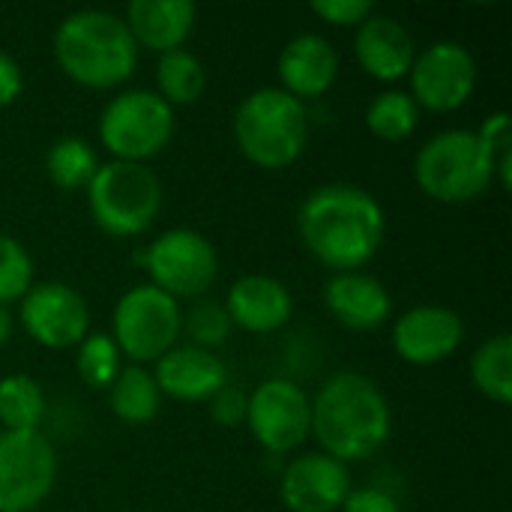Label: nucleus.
Returning a JSON list of instances; mask_svg holds the SVG:
<instances>
[{"label": "nucleus", "instance_id": "4468645a", "mask_svg": "<svg viewBox=\"0 0 512 512\" xmlns=\"http://www.w3.org/2000/svg\"><path fill=\"white\" fill-rule=\"evenodd\" d=\"M465 342V321L456 309L423 303L402 312L393 324V348L399 360L417 369L450 360Z\"/></svg>", "mask_w": 512, "mask_h": 512}, {"label": "nucleus", "instance_id": "f03ea898", "mask_svg": "<svg viewBox=\"0 0 512 512\" xmlns=\"http://www.w3.org/2000/svg\"><path fill=\"white\" fill-rule=\"evenodd\" d=\"M393 432V411L384 390L363 372H336L312 399V435L321 453L342 465L366 462Z\"/></svg>", "mask_w": 512, "mask_h": 512}, {"label": "nucleus", "instance_id": "c85d7f7f", "mask_svg": "<svg viewBox=\"0 0 512 512\" xmlns=\"http://www.w3.org/2000/svg\"><path fill=\"white\" fill-rule=\"evenodd\" d=\"M33 258L21 240L0 231V306L21 300L33 288Z\"/></svg>", "mask_w": 512, "mask_h": 512}, {"label": "nucleus", "instance_id": "5701e85b", "mask_svg": "<svg viewBox=\"0 0 512 512\" xmlns=\"http://www.w3.org/2000/svg\"><path fill=\"white\" fill-rule=\"evenodd\" d=\"M471 384L495 405L512 402V336L495 333L471 354Z\"/></svg>", "mask_w": 512, "mask_h": 512}, {"label": "nucleus", "instance_id": "1a4fd4ad", "mask_svg": "<svg viewBox=\"0 0 512 512\" xmlns=\"http://www.w3.org/2000/svg\"><path fill=\"white\" fill-rule=\"evenodd\" d=\"M141 264L150 276V285L174 297H201L213 288L219 276L216 246L195 228H168L147 243Z\"/></svg>", "mask_w": 512, "mask_h": 512}, {"label": "nucleus", "instance_id": "72a5a7b5", "mask_svg": "<svg viewBox=\"0 0 512 512\" xmlns=\"http://www.w3.org/2000/svg\"><path fill=\"white\" fill-rule=\"evenodd\" d=\"M342 512H402L399 501L381 489V486H363V489H351Z\"/></svg>", "mask_w": 512, "mask_h": 512}, {"label": "nucleus", "instance_id": "393cba45", "mask_svg": "<svg viewBox=\"0 0 512 512\" xmlns=\"http://www.w3.org/2000/svg\"><path fill=\"white\" fill-rule=\"evenodd\" d=\"M99 165L102 162L96 159V150L78 135L57 138L45 153V174H48L51 186H57L60 192L87 189Z\"/></svg>", "mask_w": 512, "mask_h": 512}, {"label": "nucleus", "instance_id": "423d86ee", "mask_svg": "<svg viewBox=\"0 0 512 512\" xmlns=\"http://www.w3.org/2000/svg\"><path fill=\"white\" fill-rule=\"evenodd\" d=\"M87 192V207L99 231L117 240H132L150 231L162 210V183L147 165L105 162L96 168Z\"/></svg>", "mask_w": 512, "mask_h": 512}, {"label": "nucleus", "instance_id": "f257e3e1", "mask_svg": "<svg viewBox=\"0 0 512 512\" xmlns=\"http://www.w3.org/2000/svg\"><path fill=\"white\" fill-rule=\"evenodd\" d=\"M297 231L318 264L333 273H354L381 252L387 213L363 186L327 183L303 198L297 210Z\"/></svg>", "mask_w": 512, "mask_h": 512}, {"label": "nucleus", "instance_id": "bb28decb", "mask_svg": "<svg viewBox=\"0 0 512 512\" xmlns=\"http://www.w3.org/2000/svg\"><path fill=\"white\" fill-rule=\"evenodd\" d=\"M420 126V108L405 90H381L366 108V129L384 144L408 141Z\"/></svg>", "mask_w": 512, "mask_h": 512}, {"label": "nucleus", "instance_id": "473e14b6", "mask_svg": "<svg viewBox=\"0 0 512 512\" xmlns=\"http://www.w3.org/2000/svg\"><path fill=\"white\" fill-rule=\"evenodd\" d=\"M246 405H249V396H246L240 387L225 384V387L210 399V417H213L216 426L234 429V426L246 423Z\"/></svg>", "mask_w": 512, "mask_h": 512}, {"label": "nucleus", "instance_id": "c9c22d12", "mask_svg": "<svg viewBox=\"0 0 512 512\" xmlns=\"http://www.w3.org/2000/svg\"><path fill=\"white\" fill-rule=\"evenodd\" d=\"M12 339V315L6 306H0V348Z\"/></svg>", "mask_w": 512, "mask_h": 512}, {"label": "nucleus", "instance_id": "20e7f679", "mask_svg": "<svg viewBox=\"0 0 512 512\" xmlns=\"http://www.w3.org/2000/svg\"><path fill=\"white\" fill-rule=\"evenodd\" d=\"M234 141L255 168H291L309 144L306 102L294 99L282 87L252 90L234 111Z\"/></svg>", "mask_w": 512, "mask_h": 512}, {"label": "nucleus", "instance_id": "412c9836", "mask_svg": "<svg viewBox=\"0 0 512 512\" xmlns=\"http://www.w3.org/2000/svg\"><path fill=\"white\" fill-rule=\"evenodd\" d=\"M198 9L189 0H132L126 6V27L141 48L168 54L186 45L195 30Z\"/></svg>", "mask_w": 512, "mask_h": 512}, {"label": "nucleus", "instance_id": "dca6fc26", "mask_svg": "<svg viewBox=\"0 0 512 512\" xmlns=\"http://www.w3.org/2000/svg\"><path fill=\"white\" fill-rule=\"evenodd\" d=\"M354 57L369 78L396 84L408 78L417 57V42L399 18L372 12L354 33Z\"/></svg>", "mask_w": 512, "mask_h": 512}, {"label": "nucleus", "instance_id": "aec40b11", "mask_svg": "<svg viewBox=\"0 0 512 512\" xmlns=\"http://www.w3.org/2000/svg\"><path fill=\"white\" fill-rule=\"evenodd\" d=\"M153 378L162 396L192 405V402H210L228 384V369L213 351L195 345H177L162 360H156Z\"/></svg>", "mask_w": 512, "mask_h": 512}, {"label": "nucleus", "instance_id": "2f4dec72", "mask_svg": "<svg viewBox=\"0 0 512 512\" xmlns=\"http://www.w3.org/2000/svg\"><path fill=\"white\" fill-rule=\"evenodd\" d=\"M309 9L330 27H360L375 12V6L366 0H315Z\"/></svg>", "mask_w": 512, "mask_h": 512}, {"label": "nucleus", "instance_id": "6ab92c4d", "mask_svg": "<svg viewBox=\"0 0 512 512\" xmlns=\"http://www.w3.org/2000/svg\"><path fill=\"white\" fill-rule=\"evenodd\" d=\"M324 306L342 327L354 333L378 330L393 315V297L387 285L366 270L336 273L324 285Z\"/></svg>", "mask_w": 512, "mask_h": 512}, {"label": "nucleus", "instance_id": "cd10ccee", "mask_svg": "<svg viewBox=\"0 0 512 512\" xmlns=\"http://www.w3.org/2000/svg\"><path fill=\"white\" fill-rule=\"evenodd\" d=\"M120 348L114 345L111 336L105 333H87L78 345L75 354V369L78 378L90 387V390H108L114 384V378L120 375Z\"/></svg>", "mask_w": 512, "mask_h": 512}, {"label": "nucleus", "instance_id": "f3484780", "mask_svg": "<svg viewBox=\"0 0 512 512\" xmlns=\"http://www.w3.org/2000/svg\"><path fill=\"white\" fill-rule=\"evenodd\" d=\"M222 306L231 324L252 336L276 333L294 315V297L288 285L267 273H249V276L234 279Z\"/></svg>", "mask_w": 512, "mask_h": 512}, {"label": "nucleus", "instance_id": "a211bd4d", "mask_svg": "<svg viewBox=\"0 0 512 512\" xmlns=\"http://www.w3.org/2000/svg\"><path fill=\"white\" fill-rule=\"evenodd\" d=\"M276 72L282 90L294 99H318L339 78V51L321 33H297L279 51Z\"/></svg>", "mask_w": 512, "mask_h": 512}, {"label": "nucleus", "instance_id": "f8f14e48", "mask_svg": "<svg viewBox=\"0 0 512 512\" xmlns=\"http://www.w3.org/2000/svg\"><path fill=\"white\" fill-rule=\"evenodd\" d=\"M246 426L270 456L294 453L312 435V399L291 378H267L249 393Z\"/></svg>", "mask_w": 512, "mask_h": 512}, {"label": "nucleus", "instance_id": "9d476101", "mask_svg": "<svg viewBox=\"0 0 512 512\" xmlns=\"http://www.w3.org/2000/svg\"><path fill=\"white\" fill-rule=\"evenodd\" d=\"M57 468L42 432H0V512L39 510L54 492Z\"/></svg>", "mask_w": 512, "mask_h": 512}, {"label": "nucleus", "instance_id": "4be33fe9", "mask_svg": "<svg viewBox=\"0 0 512 512\" xmlns=\"http://www.w3.org/2000/svg\"><path fill=\"white\" fill-rule=\"evenodd\" d=\"M108 405L111 414L126 426H147L162 405V393L156 387V378L147 366H123L114 384L108 387Z\"/></svg>", "mask_w": 512, "mask_h": 512}, {"label": "nucleus", "instance_id": "6e6552de", "mask_svg": "<svg viewBox=\"0 0 512 512\" xmlns=\"http://www.w3.org/2000/svg\"><path fill=\"white\" fill-rule=\"evenodd\" d=\"M183 333V309L174 297L144 282L129 288L111 315V339L132 366L162 360Z\"/></svg>", "mask_w": 512, "mask_h": 512}, {"label": "nucleus", "instance_id": "a878e982", "mask_svg": "<svg viewBox=\"0 0 512 512\" xmlns=\"http://www.w3.org/2000/svg\"><path fill=\"white\" fill-rule=\"evenodd\" d=\"M45 417V393L36 378L15 372L0 378V426L3 432H39Z\"/></svg>", "mask_w": 512, "mask_h": 512}, {"label": "nucleus", "instance_id": "7c9ffc66", "mask_svg": "<svg viewBox=\"0 0 512 512\" xmlns=\"http://www.w3.org/2000/svg\"><path fill=\"white\" fill-rule=\"evenodd\" d=\"M480 144L486 147L492 165H495V180L507 192L512 186V120L507 111H495L483 120L477 129Z\"/></svg>", "mask_w": 512, "mask_h": 512}, {"label": "nucleus", "instance_id": "ddd939ff", "mask_svg": "<svg viewBox=\"0 0 512 512\" xmlns=\"http://www.w3.org/2000/svg\"><path fill=\"white\" fill-rule=\"evenodd\" d=\"M18 318L24 333L48 351L78 348L90 333L87 300L66 282H33L21 297Z\"/></svg>", "mask_w": 512, "mask_h": 512}, {"label": "nucleus", "instance_id": "0eeeda50", "mask_svg": "<svg viewBox=\"0 0 512 512\" xmlns=\"http://www.w3.org/2000/svg\"><path fill=\"white\" fill-rule=\"evenodd\" d=\"M174 138V108L144 87H129L111 96L99 114V141L114 162L147 165Z\"/></svg>", "mask_w": 512, "mask_h": 512}, {"label": "nucleus", "instance_id": "f704fd0d", "mask_svg": "<svg viewBox=\"0 0 512 512\" xmlns=\"http://www.w3.org/2000/svg\"><path fill=\"white\" fill-rule=\"evenodd\" d=\"M24 90V75H21V66L0 51V108H9Z\"/></svg>", "mask_w": 512, "mask_h": 512}, {"label": "nucleus", "instance_id": "9b49d317", "mask_svg": "<svg viewBox=\"0 0 512 512\" xmlns=\"http://www.w3.org/2000/svg\"><path fill=\"white\" fill-rule=\"evenodd\" d=\"M411 99L432 114H453L468 105L477 90V60L456 39H438L417 51L408 72Z\"/></svg>", "mask_w": 512, "mask_h": 512}, {"label": "nucleus", "instance_id": "39448f33", "mask_svg": "<svg viewBox=\"0 0 512 512\" xmlns=\"http://www.w3.org/2000/svg\"><path fill=\"white\" fill-rule=\"evenodd\" d=\"M414 180L420 192L441 204L477 201L495 183V165L471 129H444L432 135L414 156Z\"/></svg>", "mask_w": 512, "mask_h": 512}, {"label": "nucleus", "instance_id": "2eb2a0df", "mask_svg": "<svg viewBox=\"0 0 512 512\" xmlns=\"http://www.w3.org/2000/svg\"><path fill=\"white\" fill-rule=\"evenodd\" d=\"M351 492L348 465L327 453H303L291 459L279 480L282 504L291 512H336L342 510Z\"/></svg>", "mask_w": 512, "mask_h": 512}, {"label": "nucleus", "instance_id": "c756f323", "mask_svg": "<svg viewBox=\"0 0 512 512\" xmlns=\"http://www.w3.org/2000/svg\"><path fill=\"white\" fill-rule=\"evenodd\" d=\"M183 330H186V336L192 339L195 348L213 351V348L228 342L234 324H231V318H228L222 303L201 300V303H195L192 309L183 312Z\"/></svg>", "mask_w": 512, "mask_h": 512}, {"label": "nucleus", "instance_id": "b1692460", "mask_svg": "<svg viewBox=\"0 0 512 512\" xmlns=\"http://www.w3.org/2000/svg\"><path fill=\"white\" fill-rule=\"evenodd\" d=\"M156 93L171 105H195L204 90H207V69L201 63V57H195L186 48L159 54L156 60Z\"/></svg>", "mask_w": 512, "mask_h": 512}, {"label": "nucleus", "instance_id": "7ed1b4c3", "mask_svg": "<svg viewBox=\"0 0 512 512\" xmlns=\"http://www.w3.org/2000/svg\"><path fill=\"white\" fill-rule=\"evenodd\" d=\"M54 60L78 87L114 90L132 78L138 66V45L120 15L105 9H78L54 30Z\"/></svg>", "mask_w": 512, "mask_h": 512}]
</instances>
